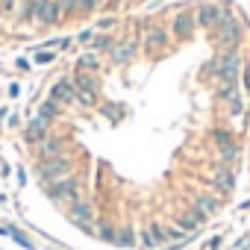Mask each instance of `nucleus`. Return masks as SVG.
Segmentation results:
<instances>
[{
    "instance_id": "26",
    "label": "nucleus",
    "mask_w": 250,
    "mask_h": 250,
    "mask_svg": "<svg viewBox=\"0 0 250 250\" xmlns=\"http://www.w3.org/2000/svg\"><path fill=\"white\" fill-rule=\"evenodd\" d=\"M241 109H244V103H241V97H238V94H235V97H232V100H229V115H232V118H235V115H241Z\"/></svg>"
},
{
    "instance_id": "30",
    "label": "nucleus",
    "mask_w": 250,
    "mask_h": 250,
    "mask_svg": "<svg viewBox=\"0 0 250 250\" xmlns=\"http://www.w3.org/2000/svg\"><path fill=\"white\" fill-rule=\"evenodd\" d=\"M53 59V53H47V50H42V53H36V62H50Z\"/></svg>"
},
{
    "instance_id": "13",
    "label": "nucleus",
    "mask_w": 250,
    "mask_h": 250,
    "mask_svg": "<svg viewBox=\"0 0 250 250\" xmlns=\"http://www.w3.org/2000/svg\"><path fill=\"white\" fill-rule=\"evenodd\" d=\"M191 209H194V212H203L206 218H212V215L221 209V197H218V194H197Z\"/></svg>"
},
{
    "instance_id": "3",
    "label": "nucleus",
    "mask_w": 250,
    "mask_h": 250,
    "mask_svg": "<svg viewBox=\"0 0 250 250\" xmlns=\"http://www.w3.org/2000/svg\"><path fill=\"white\" fill-rule=\"evenodd\" d=\"M71 174H74V159H68L65 153L56 156V159L39 162V180H42L44 186H50V183H56V180H65V177H71Z\"/></svg>"
},
{
    "instance_id": "11",
    "label": "nucleus",
    "mask_w": 250,
    "mask_h": 250,
    "mask_svg": "<svg viewBox=\"0 0 250 250\" xmlns=\"http://www.w3.org/2000/svg\"><path fill=\"white\" fill-rule=\"evenodd\" d=\"M206 221H209V218H206L203 212H194V209H188V212L177 215V227H180L183 232H188V235H194V232H197Z\"/></svg>"
},
{
    "instance_id": "16",
    "label": "nucleus",
    "mask_w": 250,
    "mask_h": 250,
    "mask_svg": "<svg viewBox=\"0 0 250 250\" xmlns=\"http://www.w3.org/2000/svg\"><path fill=\"white\" fill-rule=\"evenodd\" d=\"M62 0H47V6L42 9V15H39V21L42 24H56L59 21V15H62Z\"/></svg>"
},
{
    "instance_id": "15",
    "label": "nucleus",
    "mask_w": 250,
    "mask_h": 250,
    "mask_svg": "<svg viewBox=\"0 0 250 250\" xmlns=\"http://www.w3.org/2000/svg\"><path fill=\"white\" fill-rule=\"evenodd\" d=\"M136 53H139V42H121L115 47V56L112 59H115V65H127Z\"/></svg>"
},
{
    "instance_id": "4",
    "label": "nucleus",
    "mask_w": 250,
    "mask_h": 250,
    "mask_svg": "<svg viewBox=\"0 0 250 250\" xmlns=\"http://www.w3.org/2000/svg\"><path fill=\"white\" fill-rule=\"evenodd\" d=\"M68 221L74 224V227H80L83 232H94V203L91 200H85V197H80V200H74L71 206H68Z\"/></svg>"
},
{
    "instance_id": "32",
    "label": "nucleus",
    "mask_w": 250,
    "mask_h": 250,
    "mask_svg": "<svg viewBox=\"0 0 250 250\" xmlns=\"http://www.w3.org/2000/svg\"><path fill=\"white\" fill-rule=\"evenodd\" d=\"M218 247H221V238H218V235H215V238H212V241H209V250H218Z\"/></svg>"
},
{
    "instance_id": "5",
    "label": "nucleus",
    "mask_w": 250,
    "mask_h": 250,
    "mask_svg": "<svg viewBox=\"0 0 250 250\" xmlns=\"http://www.w3.org/2000/svg\"><path fill=\"white\" fill-rule=\"evenodd\" d=\"M238 71H241V53H238V47H235V50H227V53L218 59L215 80H221V83H235V80H238Z\"/></svg>"
},
{
    "instance_id": "21",
    "label": "nucleus",
    "mask_w": 250,
    "mask_h": 250,
    "mask_svg": "<svg viewBox=\"0 0 250 250\" xmlns=\"http://www.w3.org/2000/svg\"><path fill=\"white\" fill-rule=\"evenodd\" d=\"M212 142H215V147H218V150H221V147L235 145V139H232V133H229V130H212Z\"/></svg>"
},
{
    "instance_id": "19",
    "label": "nucleus",
    "mask_w": 250,
    "mask_h": 250,
    "mask_svg": "<svg viewBox=\"0 0 250 250\" xmlns=\"http://www.w3.org/2000/svg\"><path fill=\"white\" fill-rule=\"evenodd\" d=\"M94 235H97L100 241H106V244H115V235H118V227H112L109 221H100V224L94 227Z\"/></svg>"
},
{
    "instance_id": "28",
    "label": "nucleus",
    "mask_w": 250,
    "mask_h": 250,
    "mask_svg": "<svg viewBox=\"0 0 250 250\" xmlns=\"http://www.w3.org/2000/svg\"><path fill=\"white\" fill-rule=\"evenodd\" d=\"M94 47H97V50H109V47H112V39H106V36H100V39L94 42Z\"/></svg>"
},
{
    "instance_id": "7",
    "label": "nucleus",
    "mask_w": 250,
    "mask_h": 250,
    "mask_svg": "<svg viewBox=\"0 0 250 250\" xmlns=\"http://www.w3.org/2000/svg\"><path fill=\"white\" fill-rule=\"evenodd\" d=\"M74 88H77V94H80V106H94L97 103V83H94V77H88L85 71H80L74 80Z\"/></svg>"
},
{
    "instance_id": "29",
    "label": "nucleus",
    "mask_w": 250,
    "mask_h": 250,
    "mask_svg": "<svg viewBox=\"0 0 250 250\" xmlns=\"http://www.w3.org/2000/svg\"><path fill=\"white\" fill-rule=\"evenodd\" d=\"M0 9H3V12H12V9H15V0H0Z\"/></svg>"
},
{
    "instance_id": "9",
    "label": "nucleus",
    "mask_w": 250,
    "mask_h": 250,
    "mask_svg": "<svg viewBox=\"0 0 250 250\" xmlns=\"http://www.w3.org/2000/svg\"><path fill=\"white\" fill-rule=\"evenodd\" d=\"M50 100H53V103H59V106H71V103H80V94H77L74 83H68V80H59V83L53 85V94H50Z\"/></svg>"
},
{
    "instance_id": "12",
    "label": "nucleus",
    "mask_w": 250,
    "mask_h": 250,
    "mask_svg": "<svg viewBox=\"0 0 250 250\" xmlns=\"http://www.w3.org/2000/svg\"><path fill=\"white\" fill-rule=\"evenodd\" d=\"M62 150H65V145H62V139H56V136H47L42 145H36L39 162H44V159H56V156H62Z\"/></svg>"
},
{
    "instance_id": "24",
    "label": "nucleus",
    "mask_w": 250,
    "mask_h": 250,
    "mask_svg": "<svg viewBox=\"0 0 250 250\" xmlns=\"http://www.w3.org/2000/svg\"><path fill=\"white\" fill-rule=\"evenodd\" d=\"M6 229H9V235L15 238V244H21V247H27V250H33V241H30V238H27V235H24V232H21L18 227H6Z\"/></svg>"
},
{
    "instance_id": "31",
    "label": "nucleus",
    "mask_w": 250,
    "mask_h": 250,
    "mask_svg": "<svg viewBox=\"0 0 250 250\" xmlns=\"http://www.w3.org/2000/svg\"><path fill=\"white\" fill-rule=\"evenodd\" d=\"M91 39H94V33H91V30H85V33H80V42H83V44H85V42H91Z\"/></svg>"
},
{
    "instance_id": "23",
    "label": "nucleus",
    "mask_w": 250,
    "mask_h": 250,
    "mask_svg": "<svg viewBox=\"0 0 250 250\" xmlns=\"http://www.w3.org/2000/svg\"><path fill=\"white\" fill-rule=\"evenodd\" d=\"M215 94H218V100H232L235 97V83H221Z\"/></svg>"
},
{
    "instance_id": "14",
    "label": "nucleus",
    "mask_w": 250,
    "mask_h": 250,
    "mask_svg": "<svg viewBox=\"0 0 250 250\" xmlns=\"http://www.w3.org/2000/svg\"><path fill=\"white\" fill-rule=\"evenodd\" d=\"M194 27H197V24H194V15H191V12H180V15L174 18V27H171V30H174L177 39H188V36L194 33Z\"/></svg>"
},
{
    "instance_id": "10",
    "label": "nucleus",
    "mask_w": 250,
    "mask_h": 250,
    "mask_svg": "<svg viewBox=\"0 0 250 250\" xmlns=\"http://www.w3.org/2000/svg\"><path fill=\"white\" fill-rule=\"evenodd\" d=\"M47 127H50V124H47V121H42V118L36 115V118L27 124V130H24V139H27V145H33V147H36V145H42V142L50 136V133H47Z\"/></svg>"
},
{
    "instance_id": "22",
    "label": "nucleus",
    "mask_w": 250,
    "mask_h": 250,
    "mask_svg": "<svg viewBox=\"0 0 250 250\" xmlns=\"http://www.w3.org/2000/svg\"><path fill=\"white\" fill-rule=\"evenodd\" d=\"M68 12H91L97 6V0H65Z\"/></svg>"
},
{
    "instance_id": "2",
    "label": "nucleus",
    "mask_w": 250,
    "mask_h": 250,
    "mask_svg": "<svg viewBox=\"0 0 250 250\" xmlns=\"http://www.w3.org/2000/svg\"><path fill=\"white\" fill-rule=\"evenodd\" d=\"M44 191H47V197H50L53 203H65V206H71L74 200L83 197V180H80L77 174H71V177H65V180H56V183L44 186Z\"/></svg>"
},
{
    "instance_id": "6",
    "label": "nucleus",
    "mask_w": 250,
    "mask_h": 250,
    "mask_svg": "<svg viewBox=\"0 0 250 250\" xmlns=\"http://www.w3.org/2000/svg\"><path fill=\"white\" fill-rule=\"evenodd\" d=\"M227 12H229V9H227L224 3H200L197 12H194V24H197L200 30H212Z\"/></svg>"
},
{
    "instance_id": "1",
    "label": "nucleus",
    "mask_w": 250,
    "mask_h": 250,
    "mask_svg": "<svg viewBox=\"0 0 250 250\" xmlns=\"http://www.w3.org/2000/svg\"><path fill=\"white\" fill-rule=\"evenodd\" d=\"M212 39L224 47V53H227V50H235L238 42H241V21H238L232 12H227V15L212 27Z\"/></svg>"
},
{
    "instance_id": "8",
    "label": "nucleus",
    "mask_w": 250,
    "mask_h": 250,
    "mask_svg": "<svg viewBox=\"0 0 250 250\" xmlns=\"http://www.w3.org/2000/svg\"><path fill=\"white\" fill-rule=\"evenodd\" d=\"M212 186L218 194H229L235 188V174H232V165L227 162H215V171H212Z\"/></svg>"
},
{
    "instance_id": "27",
    "label": "nucleus",
    "mask_w": 250,
    "mask_h": 250,
    "mask_svg": "<svg viewBox=\"0 0 250 250\" xmlns=\"http://www.w3.org/2000/svg\"><path fill=\"white\" fill-rule=\"evenodd\" d=\"M80 65H83V68H97V56H94V53H85V56L80 59Z\"/></svg>"
},
{
    "instance_id": "20",
    "label": "nucleus",
    "mask_w": 250,
    "mask_h": 250,
    "mask_svg": "<svg viewBox=\"0 0 250 250\" xmlns=\"http://www.w3.org/2000/svg\"><path fill=\"white\" fill-rule=\"evenodd\" d=\"M39 118H42V121H47V124H53V121L59 118V103H53V100H44V103L39 106Z\"/></svg>"
},
{
    "instance_id": "17",
    "label": "nucleus",
    "mask_w": 250,
    "mask_h": 250,
    "mask_svg": "<svg viewBox=\"0 0 250 250\" xmlns=\"http://www.w3.org/2000/svg\"><path fill=\"white\" fill-rule=\"evenodd\" d=\"M136 244H139V235H136V229H133L130 224L118 229V235H115V247H136Z\"/></svg>"
},
{
    "instance_id": "18",
    "label": "nucleus",
    "mask_w": 250,
    "mask_h": 250,
    "mask_svg": "<svg viewBox=\"0 0 250 250\" xmlns=\"http://www.w3.org/2000/svg\"><path fill=\"white\" fill-rule=\"evenodd\" d=\"M165 44H168V33L165 30H150L147 33V42H145L147 50H162Z\"/></svg>"
},
{
    "instance_id": "25",
    "label": "nucleus",
    "mask_w": 250,
    "mask_h": 250,
    "mask_svg": "<svg viewBox=\"0 0 250 250\" xmlns=\"http://www.w3.org/2000/svg\"><path fill=\"white\" fill-rule=\"evenodd\" d=\"M139 244H145L147 250H153V247H156V238H153V232H150V227H145V229L139 232Z\"/></svg>"
}]
</instances>
